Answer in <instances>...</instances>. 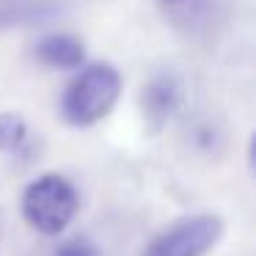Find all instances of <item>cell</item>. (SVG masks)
Returning <instances> with one entry per match:
<instances>
[{
	"mask_svg": "<svg viewBox=\"0 0 256 256\" xmlns=\"http://www.w3.org/2000/svg\"><path fill=\"white\" fill-rule=\"evenodd\" d=\"M122 94V74L110 64H91L66 86L61 113L72 127H91L113 110Z\"/></svg>",
	"mask_w": 256,
	"mask_h": 256,
	"instance_id": "1",
	"label": "cell"
},
{
	"mask_svg": "<svg viewBox=\"0 0 256 256\" xmlns=\"http://www.w3.org/2000/svg\"><path fill=\"white\" fill-rule=\"evenodd\" d=\"M78 190L61 174H42L22 193V215L28 226L47 237L66 232L78 215Z\"/></svg>",
	"mask_w": 256,
	"mask_h": 256,
	"instance_id": "2",
	"label": "cell"
},
{
	"mask_svg": "<svg viewBox=\"0 0 256 256\" xmlns=\"http://www.w3.org/2000/svg\"><path fill=\"white\" fill-rule=\"evenodd\" d=\"M223 237V220L212 212L190 215L160 232L144 256H206Z\"/></svg>",
	"mask_w": 256,
	"mask_h": 256,
	"instance_id": "3",
	"label": "cell"
},
{
	"mask_svg": "<svg viewBox=\"0 0 256 256\" xmlns=\"http://www.w3.org/2000/svg\"><path fill=\"white\" fill-rule=\"evenodd\" d=\"M36 58L52 69H78L86 61V50L78 36L50 34L36 44Z\"/></svg>",
	"mask_w": 256,
	"mask_h": 256,
	"instance_id": "4",
	"label": "cell"
},
{
	"mask_svg": "<svg viewBox=\"0 0 256 256\" xmlns=\"http://www.w3.org/2000/svg\"><path fill=\"white\" fill-rule=\"evenodd\" d=\"M176 100H179V86L174 78L162 74V78H154L149 83L144 94V108L152 118H166L171 116V110L176 108Z\"/></svg>",
	"mask_w": 256,
	"mask_h": 256,
	"instance_id": "5",
	"label": "cell"
},
{
	"mask_svg": "<svg viewBox=\"0 0 256 256\" xmlns=\"http://www.w3.org/2000/svg\"><path fill=\"white\" fill-rule=\"evenodd\" d=\"M28 138V124L20 113H0V152H17Z\"/></svg>",
	"mask_w": 256,
	"mask_h": 256,
	"instance_id": "6",
	"label": "cell"
},
{
	"mask_svg": "<svg viewBox=\"0 0 256 256\" xmlns=\"http://www.w3.org/2000/svg\"><path fill=\"white\" fill-rule=\"evenodd\" d=\"M52 256H102V254H100V248H96L88 237L78 234V237L64 240V242L56 248V254H52Z\"/></svg>",
	"mask_w": 256,
	"mask_h": 256,
	"instance_id": "7",
	"label": "cell"
}]
</instances>
